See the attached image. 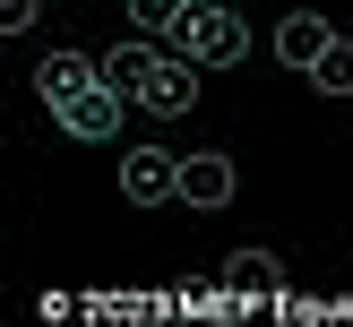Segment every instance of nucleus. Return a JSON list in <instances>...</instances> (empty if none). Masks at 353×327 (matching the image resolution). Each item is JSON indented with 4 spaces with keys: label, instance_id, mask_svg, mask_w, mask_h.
<instances>
[{
    "label": "nucleus",
    "instance_id": "nucleus-1",
    "mask_svg": "<svg viewBox=\"0 0 353 327\" xmlns=\"http://www.w3.org/2000/svg\"><path fill=\"white\" fill-rule=\"evenodd\" d=\"M164 52H190L199 69H216V61H241V52H250V26H241V0H190L181 34H172Z\"/></svg>",
    "mask_w": 353,
    "mask_h": 327
},
{
    "label": "nucleus",
    "instance_id": "nucleus-2",
    "mask_svg": "<svg viewBox=\"0 0 353 327\" xmlns=\"http://www.w3.org/2000/svg\"><path fill=\"white\" fill-rule=\"evenodd\" d=\"M233 189H241V172H233V155H172V207H233Z\"/></svg>",
    "mask_w": 353,
    "mask_h": 327
},
{
    "label": "nucleus",
    "instance_id": "nucleus-3",
    "mask_svg": "<svg viewBox=\"0 0 353 327\" xmlns=\"http://www.w3.org/2000/svg\"><path fill=\"white\" fill-rule=\"evenodd\" d=\"M121 112H130V95H112V86H103V69L78 86V95L52 103V120H61L69 138H121Z\"/></svg>",
    "mask_w": 353,
    "mask_h": 327
},
{
    "label": "nucleus",
    "instance_id": "nucleus-4",
    "mask_svg": "<svg viewBox=\"0 0 353 327\" xmlns=\"http://www.w3.org/2000/svg\"><path fill=\"white\" fill-rule=\"evenodd\" d=\"M138 103H147V112H190V103H199V61H190V52H155V69H147V86H138Z\"/></svg>",
    "mask_w": 353,
    "mask_h": 327
},
{
    "label": "nucleus",
    "instance_id": "nucleus-5",
    "mask_svg": "<svg viewBox=\"0 0 353 327\" xmlns=\"http://www.w3.org/2000/svg\"><path fill=\"white\" fill-rule=\"evenodd\" d=\"M121 198L172 207V155H164V147H130V155H121Z\"/></svg>",
    "mask_w": 353,
    "mask_h": 327
},
{
    "label": "nucleus",
    "instance_id": "nucleus-6",
    "mask_svg": "<svg viewBox=\"0 0 353 327\" xmlns=\"http://www.w3.org/2000/svg\"><path fill=\"white\" fill-rule=\"evenodd\" d=\"M327 34H336V26H327L319 9H293L285 26H276V61H285V69H310V61L327 52Z\"/></svg>",
    "mask_w": 353,
    "mask_h": 327
},
{
    "label": "nucleus",
    "instance_id": "nucleus-7",
    "mask_svg": "<svg viewBox=\"0 0 353 327\" xmlns=\"http://www.w3.org/2000/svg\"><path fill=\"white\" fill-rule=\"evenodd\" d=\"M224 284L250 293V302H259V293H285V258H276V250H233V258H224Z\"/></svg>",
    "mask_w": 353,
    "mask_h": 327
},
{
    "label": "nucleus",
    "instance_id": "nucleus-8",
    "mask_svg": "<svg viewBox=\"0 0 353 327\" xmlns=\"http://www.w3.org/2000/svg\"><path fill=\"white\" fill-rule=\"evenodd\" d=\"M95 69H103V86H112V95L138 103V86H147V69H155V43H147V34H138V43H112Z\"/></svg>",
    "mask_w": 353,
    "mask_h": 327
},
{
    "label": "nucleus",
    "instance_id": "nucleus-9",
    "mask_svg": "<svg viewBox=\"0 0 353 327\" xmlns=\"http://www.w3.org/2000/svg\"><path fill=\"white\" fill-rule=\"evenodd\" d=\"M86 78H95V61H86V52H43V61H34V95H43V103L78 95Z\"/></svg>",
    "mask_w": 353,
    "mask_h": 327
},
{
    "label": "nucleus",
    "instance_id": "nucleus-10",
    "mask_svg": "<svg viewBox=\"0 0 353 327\" xmlns=\"http://www.w3.org/2000/svg\"><path fill=\"white\" fill-rule=\"evenodd\" d=\"M121 9H130V26L147 34V43H172L181 17H190V0H121Z\"/></svg>",
    "mask_w": 353,
    "mask_h": 327
},
{
    "label": "nucleus",
    "instance_id": "nucleus-11",
    "mask_svg": "<svg viewBox=\"0 0 353 327\" xmlns=\"http://www.w3.org/2000/svg\"><path fill=\"white\" fill-rule=\"evenodd\" d=\"M310 86H319V95H353V43L345 34H327V52L310 61Z\"/></svg>",
    "mask_w": 353,
    "mask_h": 327
},
{
    "label": "nucleus",
    "instance_id": "nucleus-12",
    "mask_svg": "<svg viewBox=\"0 0 353 327\" xmlns=\"http://www.w3.org/2000/svg\"><path fill=\"white\" fill-rule=\"evenodd\" d=\"M34 9H43V0H0V34H26Z\"/></svg>",
    "mask_w": 353,
    "mask_h": 327
}]
</instances>
